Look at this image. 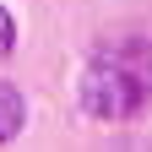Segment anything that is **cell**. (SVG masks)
<instances>
[{
  "label": "cell",
  "instance_id": "1",
  "mask_svg": "<svg viewBox=\"0 0 152 152\" xmlns=\"http://www.w3.org/2000/svg\"><path fill=\"white\" fill-rule=\"evenodd\" d=\"M82 103L98 120H136L152 103V54H136L130 44H109L82 71Z\"/></svg>",
  "mask_w": 152,
  "mask_h": 152
},
{
  "label": "cell",
  "instance_id": "2",
  "mask_svg": "<svg viewBox=\"0 0 152 152\" xmlns=\"http://www.w3.org/2000/svg\"><path fill=\"white\" fill-rule=\"evenodd\" d=\"M22 120H27V98H22L11 82H0V147L22 130Z\"/></svg>",
  "mask_w": 152,
  "mask_h": 152
},
{
  "label": "cell",
  "instance_id": "3",
  "mask_svg": "<svg viewBox=\"0 0 152 152\" xmlns=\"http://www.w3.org/2000/svg\"><path fill=\"white\" fill-rule=\"evenodd\" d=\"M11 49H16V22H11V11L0 6V60H6Z\"/></svg>",
  "mask_w": 152,
  "mask_h": 152
}]
</instances>
